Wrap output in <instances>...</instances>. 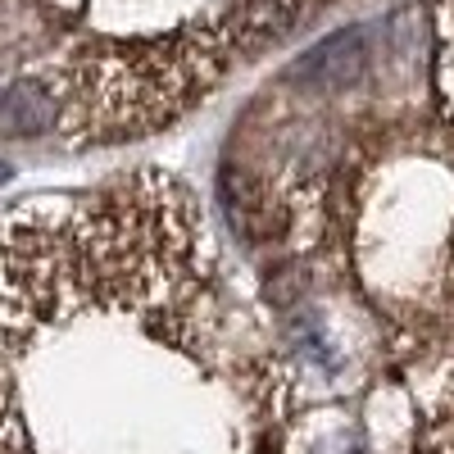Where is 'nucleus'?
Segmentation results:
<instances>
[{
  "label": "nucleus",
  "mask_w": 454,
  "mask_h": 454,
  "mask_svg": "<svg viewBox=\"0 0 454 454\" xmlns=\"http://www.w3.org/2000/svg\"><path fill=\"white\" fill-rule=\"evenodd\" d=\"M323 0H0V141L105 150L218 96Z\"/></svg>",
  "instance_id": "obj_1"
},
{
  "label": "nucleus",
  "mask_w": 454,
  "mask_h": 454,
  "mask_svg": "<svg viewBox=\"0 0 454 454\" xmlns=\"http://www.w3.org/2000/svg\"><path fill=\"white\" fill-rule=\"evenodd\" d=\"M436 42H432V100H436V141L454 160V0H436Z\"/></svg>",
  "instance_id": "obj_2"
},
{
  "label": "nucleus",
  "mask_w": 454,
  "mask_h": 454,
  "mask_svg": "<svg viewBox=\"0 0 454 454\" xmlns=\"http://www.w3.org/2000/svg\"><path fill=\"white\" fill-rule=\"evenodd\" d=\"M10 173H14V168H10L5 160H0V182H10Z\"/></svg>",
  "instance_id": "obj_3"
}]
</instances>
